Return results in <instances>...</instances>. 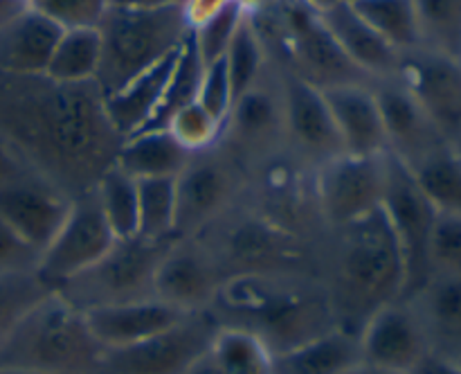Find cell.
Instances as JSON below:
<instances>
[{
	"label": "cell",
	"mask_w": 461,
	"mask_h": 374,
	"mask_svg": "<svg viewBox=\"0 0 461 374\" xmlns=\"http://www.w3.org/2000/svg\"><path fill=\"white\" fill-rule=\"evenodd\" d=\"M0 138L23 165L70 198L90 192L117 162L124 138L95 81L0 72Z\"/></svg>",
	"instance_id": "1"
},
{
	"label": "cell",
	"mask_w": 461,
	"mask_h": 374,
	"mask_svg": "<svg viewBox=\"0 0 461 374\" xmlns=\"http://www.w3.org/2000/svg\"><path fill=\"white\" fill-rule=\"evenodd\" d=\"M318 275L336 327L356 336L376 311L403 300L405 260L383 207L327 230Z\"/></svg>",
	"instance_id": "2"
},
{
	"label": "cell",
	"mask_w": 461,
	"mask_h": 374,
	"mask_svg": "<svg viewBox=\"0 0 461 374\" xmlns=\"http://www.w3.org/2000/svg\"><path fill=\"white\" fill-rule=\"evenodd\" d=\"M210 314L219 324L248 329L275 356L336 327L318 275L243 273L225 278Z\"/></svg>",
	"instance_id": "3"
},
{
	"label": "cell",
	"mask_w": 461,
	"mask_h": 374,
	"mask_svg": "<svg viewBox=\"0 0 461 374\" xmlns=\"http://www.w3.org/2000/svg\"><path fill=\"white\" fill-rule=\"evenodd\" d=\"M106 356L84 311L59 291H50L0 342V372L104 374Z\"/></svg>",
	"instance_id": "4"
},
{
	"label": "cell",
	"mask_w": 461,
	"mask_h": 374,
	"mask_svg": "<svg viewBox=\"0 0 461 374\" xmlns=\"http://www.w3.org/2000/svg\"><path fill=\"white\" fill-rule=\"evenodd\" d=\"M196 239L212 252L223 278L243 273L318 275L320 270L322 242L282 228L243 201Z\"/></svg>",
	"instance_id": "5"
},
{
	"label": "cell",
	"mask_w": 461,
	"mask_h": 374,
	"mask_svg": "<svg viewBox=\"0 0 461 374\" xmlns=\"http://www.w3.org/2000/svg\"><path fill=\"white\" fill-rule=\"evenodd\" d=\"M189 30L183 7H108L97 27L102 59L95 77L104 97L178 52Z\"/></svg>",
	"instance_id": "6"
},
{
	"label": "cell",
	"mask_w": 461,
	"mask_h": 374,
	"mask_svg": "<svg viewBox=\"0 0 461 374\" xmlns=\"http://www.w3.org/2000/svg\"><path fill=\"white\" fill-rule=\"evenodd\" d=\"M171 242L174 239H147L140 234L117 239L97 264L63 282L54 291L61 293L81 311L156 297L153 284L158 266L169 251Z\"/></svg>",
	"instance_id": "7"
},
{
	"label": "cell",
	"mask_w": 461,
	"mask_h": 374,
	"mask_svg": "<svg viewBox=\"0 0 461 374\" xmlns=\"http://www.w3.org/2000/svg\"><path fill=\"white\" fill-rule=\"evenodd\" d=\"M246 192V171L221 147L194 153L176 176V239L196 237Z\"/></svg>",
	"instance_id": "8"
},
{
	"label": "cell",
	"mask_w": 461,
	"mask_h": 374,
	"mask_svg": "<svg viewBox=\"0 0 461 374\" xmlns=\"http://www.w3.org/2000/svg\"><path fill=\"white\" fill-rule=\"evenodd\" d=\"M381 207L403 252L408 275L403 300H408L432 278L430 237L439 212L419 187L412 169L390 151L385 153V194Z\"/></svg>",
	"instance_id": "9"
},
{
	"label": "cell",
	"mask_w": 461,
	"mask_h": 374,
	"mask_svg": "<svg viewBox=\"0 0 461 374\" xmlns=\"http://www.w3.org/2000/svg\"><path fill=\"white\" fill-rule=\"evenodd\" d=\"M219 147L243 171L288 149L286 131H284L282 86L273 63L255 86L234 99Z\"/></svg>",
	"instance_id": "10"
},
{
	"label": "cell",
	"mask_w": 461,
	"mask_h": 374,
	"mask_svg": "<svg viewBox=\"0 0 461 374\" xmlns=\"http://www.w3.org/2000/svg\"><path fill=\"white\" fill-rule=\"evenodd\" d=\"M315 201L327 230L354 223L383 205L385 153L354 156L338 153L313 169Z\"/></svg>",
	"instance_id": "11"
},
{
	"label": "cell",
	"mask_w": 461,
	"mask_h": 374,
	"mask_svg": "<svg viewBox=\"0 0 461 374\" xmlns=\"http://www.w3.org/2000/svg\"><path fill=\"white\" fill-rule=\"evenodd\" d=\"M115 242L95 189L79 194L72 198L66 221L41 255L36 275L50 288H59L63 282L97 264Z\"/></svg>",
	"instance_id": "12"
},
{
	"label": "cell",
	"mask_w": 461,
	"mask_h": 374,
	"mask_svg": "<svg viewBox=\"0 0 461 374\" xmlns=\"http://www.w3.org/2000/svg\"><path fill=\"white\" fill-rule=\"evenodd\" d=\"M216 329L219 320L210 311L185 314L140 345L108 351L104 374H185L210 351Z\"/></svg>",
	"instance_id": "13"
},
{
	"label": "cell",
	"mask_w": 461,
	"mask_h": 374,
	"mask_svg": "<svg viewBox=\"0 0 461 374\" xmlns=\"http://www.w3.org/2000/svg\"><path fill=\"white\" fill-rule=\"evenodd\" d=\"M282 86L286 147L306 165L318 167L342 151L340 135L322 90L286 68L275 66Z\"/></svg>",
	"instance_id": "14"
},
{
	"label": "cell",
	"mask_w": 461,
	"mask_h": 374,
	"mask_svg": "<svg viewBox=\"0 0 461 374\" xmlns=\"http://www.w3.org/2000/svg\"><path fill=\"white\" fill-rule=\"evenodd\" d=\"M365 363L394 374H410L432 351L426 324L410 300L383 306L358 333Z\"/></svg>",
	"instance_id": "15"
},
{
	"label": "cell",
	"mask_w": 461,
	"mask_h": 374,
	"mask_svg": "<svg viewBox=\"0 0 461 374\" xmlns=\"http://www.w3.org/2000/svg\"><path fill=\"white\" fill-rule=\"evenodd\" d=\"M223 273L212 252L196 237L174 239L156 273L153 293L180 314L210 311Z\"/></svg>",
	"instance_id": "16"
},
{
	"label": "cell",
	"mask_w": 461,
	"mask_h": 374,
	"mask_svg": "<svg viewBox=\"0 0 461 374\" xmlns=\"http://www.w3.org/2000/svg\"><path fill=\"white\" fill-rule=\"evenodd\" d=\"M396 77L453 144L461 135V61L417 48L401 54Z\"/></svg>",
	"instance_id": "17"
},
{
	"label": "cell",
	"mask_w": 461,
	"mask_h": 374,
	"mask_svg": "<svg viewBox=\"0 0 461 374\" xmlns=\"http://www.w3.org/2000/svg\"><path fill=\"white\" fill-rule=\"evenodd\" d=\"M72 198L34 171L0 187V219L43 255L70 212Z\"/></svg>",
	"instance_id": "18"
},
{
	"label": "cell",
	"mask_w": 461,
	"mask_h": 374,
	"mask_svg": "<svg viewBox=\"0 0 461 374\" xmlns=\"http://www.w3.org/2000/svg\"><path fill=\"white\" fill-rule=\"evenodd\" d=\"M372 88L385 126L387 151L401 158L405 165H414L432 149L448 142L399 77L374 81Z\"/></svg>",
	"instance_id": "19"
},
{
	"label": "cell",
	"mask_w": 461,
	"mask_h": 374,
	"mask_svg": "<svg viewBox=\"0 0 461 374\" xmlns=\"http://www.w3.org/2000/svg\"><path fill=\"white\" fill-rule=\"evenodd\" d=\"M90 332L106 351L126 350L178 323L185 314L171 309L158 297L120 302V305L93 306L84 311Z\"/></svg>",
	"instance_id": "20"
},
{
	"label": "cell",
	"mask_w": 461,
	"mask_h": 374,
	"mask_svg": "<svg viewBox=\"0 0 461 374\" xmlns=\"http://www.w3.org/2000/svg\"><path fill=\"white\" fill-rule=\"evenodd\" d=\"M340 135L342 151L354 156L387 153V135L372 84H342L322 90Z\"/></svg>",
	"instance_id": "21"
},
{
	"label": "cell",
	"mask_w": 461,
	"mask_h": 374,
	"mask_svg": "<svg viewBox=\"0 0 461 374\" xmlns=\"http://www.w3.org/2000/svg\"><path fill=\"white\" fill-rule=\"evenodd\" d=\"M324 27L331 32L345 57L367 77L369 81L390 79L399 75L401 54L363 21L351 3H342L320 14Z\"/></svg>",
	"instance_id": "22"
},
{
	"label": "cell",
	"mask_w": 461,
	"mask_h": 374,
	"mask_svg": "<svg viewBox=\"0 0 461 374\" xmlns=\"http://www.w3.org/2000/svg\"><path fill=\"white\" fill-rule=\"evenodd\" d=\"M63 30L27 7L0 30V72L3 75H45Z\"/></svg>",
	"instance_id": "23"
},
{
	"label": "cell",
	"mask_w": 461,
	"mask_h": 374,
	"mask_svg": "<svg viewBox=\"0 0 461 374\" xmlns=\"http://www.w3.org/2000/svg\"><path fill=\"white\" fill-rule=\"evenodd\" d=\"M358 363H363L358 336L333 327L275 356V374H345Z\"/></svg>",
	"instance_id": "24"
},
{
	"label": "cell",
	"mask_w": 461,
	"mask_h": 374,
	"mask_svg": "<svg viewBox=\"0 0 461 374\" xmlns=\"http://www.w3.org/2000/svg\"><path fill=\"white\" fill-rule=\"evenodd\" d=\"M180 48H183V45H180ZM178 52H174L171 57H167L165 61L153 66L151 70L135 77V79L129 81L122 90L104 97L106 113L108 117H111V124L115 126V131L124 140L129 138V135L140 133V131L151 122L153 113H156L158 108V102H160L162 97V90H165L167 86V79H169L171 70H174Z\"/></svg>",
	"instance_id": "25"
},
{
	"label": "cell",
	"mask_w": 461,
	"mask_h": 374,
	"mask_svg": "<svg viewBox=\"0 0 461 374\" xmlns=\"http://www.w3.org/2000/svg\"><path fill=\"white\" fill-rule=\"evenodd\" d=\"M192 153L176 142L167 129L140 131L122 142L117 167L135 180L176 178L187 167Z\"/></svg>",
	"instance_id": "26"
},
{
	"label": "cell",
	"mask_w": 461,
	"mask_h": 374,
	"mask_svg": "<svg viewBox=\"0 0 461 374\" xmlns=\"http://www.w3.org/2000/svg\"><path fill=\"white\" fill-rule=\"evenodd\" d=\"M408 300L426 324L432 350L461 342V275H432Z\"/></svg>",
	"instance_id": "27"
},
{
	"label": "cell",
	"mask_w": 461,
	"mask_h": 374,
	"mask_svg": "<svg viewBox=\"0 0 461 374\" xmlns=\"http://www.w3.org/2000/svg\"><path fill=\"white\" fill-rule=\"evenodd\" d=\"M410 169L439 214L461 216V153L455 144H439Z\"/></svg>",
	"instance_id": "28"
},
{
	"label": "cell",
	"mask_w": 461,
	"mask_h": 374,
	"mask_svg": "<svg viewBox=\"0 0 461 374\" xmlns=\"http://www.w3.org/2000/svg\"><path fill=\"white\" fill-rule=\"evenodd\" d=\"M210 356L223 374H275V351L248 329L219 324Z\"/></svg>",
	"instance_id": "29"
},
{
	"label": "cell",
	"mask_w": 461,
	"mask_h": 374,
	"mask_svg": "<svg viewBox=\"0 0 461 374\" xmlns=\"http://www.w3.org/2000/svg\"><path fill=\"white\" fill-rule=\"evenodd\" d=\"M99 59H102V41L97 27L61 32L45 75L61 84H86L97 77Z\"/></svg>",
	"instance_id": "30"
},
{
	"label": "cell",
	"mask_w": 461,
	"mask_h": 374,
	"mask_svg": "<svg viewBox=\"0 0 461 374\" xmlns=\"http://www.w3.org/2000/svg\"><path fill=\"white\" fill-rule=\"evenodd\" d=\"M203 68L205 66H203L201 57H198V50L196 45H194L192 30H189L187 39H185L183 48H180L178 57H176L174 70H171L165 90H162V97L160 102H158L156 113H153L151 122H149L142 131L167 129L171 117H174L180 108L196 102Z\"/></svg>",
	"instance_id": "31"
},
{
	"label": "cell",
	"mask_w": 461,
	"mask_h": 374,
	"mask_svg": "<svg viewBox=\"0 0 461 374\" xmlns=\"http://www.w3.org/2000/svg\"><path fill=\"white\" fill-rule=\"evenodd\" d=\"M351 7L399 54L421 48L412 0H351Z\"/></svg>",
	"instance_id": "32"
},
{
	"label": "cell",
	"mask_w": 461,
	"mask_h": 374,
	"mask_svg": "<svg viewBox=\"0 0 461 374\" xmlns=\"http://www.w3.org/2000/svg\"><path fill=\"white\" fill-rule=\"evenodd\" d=\"M421 48L461 61V0H412Z\"/></svg>",
	"instance_id": "33"
},
{
	"label": "cell",
	"mask_w": 461,
	"mask_h": 374,
	"mask_svg": "<svg viewBox=\"0 0 461 374\" xmlns=\"http://www.w3.org/2000/svg\"><path fill=\"white\" fill-rule=\"evenodd\" d=\"M99 207L115 239L138 234V180L115 165L95 185Z\"/></svg>",
	"instance_id": "34"
},
{
	"label": "cell",
	"mask_w": 461,
	"mask_h": 374,
	"mask_svg": "<svg viewBox=\"0 0 461 374\" xmlns=\"http://www.w3.org/2000/svg\"><path fill=\"white\" fill-rule=\"evenodd\" d=\"M223 61L225 68H228L234 99L241 93H246L250 86H255L264 77V72L268 70V50H266L264 41H261L259 32H257L255 23H252L248 12L243 16L241 25L234 32L232 43H230L228 52H225Z\"/></svg>",
	"instance_id": "35"
},
{
	"label": "cell",
	"mask_w": 461,
	"mask_h": 374,
	"mask_svg": "<svg viewBox=\"0 0 461 374\" xmlns=\"http://www.w3.org/2000/svg\"><path fill=\"white\" fill-rule=\"evenodd\" d=\"M138 234L176 239V178L138 180Z\"/></svg>",
	"instance_id": "36"
},
{
	"label": "cell",
	"mask_w": 461,
	"mask_h": 374,
	"mask_svg": "<svg viewBox=\"0 0 461 374\" xmlns=\"http://www.w3.org/2000/svg\"><path fill=\"white\" fill-rule=\"evenodd\" d=\"M50 288L36 273L0 275V342L30 306L48 296Z\"/></svg>",
	"instance_id": "37"
},
{
	"label": "cell",
	"mask_w": 461,
	"mask_h": 374,
	"mask_svg": "<svg viewBox=\"0 0 461 374\" xmlns=\"http://www.w3.org/2000/svg\"><path fill=\"white\" fill-rule=\"evenodd\" d=\"M167 131L174 135L176 142H178L180 147L187 149L194 156V153L219 147L223 124L216 122L201 104L192 102L185 108H180V111L171 117Z\"/></svg>",
	"instance_id": "38"
},
{
	"label": "cell",
	"mask_w": 461,
	"mask_h": 374,
	"mask_svg": "<svg viewBox=\"0 0 461 374\" xmlns=\"http://www.w3.org/2000/svg\"><path fill=\"white\" fill-rule=\"evenodd\" d=\"M243 16H246V9L241 7V3H232L219 12L216 16L207 18L201 25L192 27L194 45L198 50V57H201L203 66H210V63L221 61L228 52L230 43H232V36L237 32V27L241 25Z\"/></svg>",
	"instance_id": "39"
},
{
	"label": "cell",
	"mask_w": 461,
	"mask_h": 374,
	"mask_svg": "<svg viewBox=\"0 0 461 374\" xmlns=\"http://www.w3.org/2000/svg\"><path fill=\"white\" fill-rule=\"evenodd\" d=\"M30 7L59 30H95L108 12V0H30Z\"/></svg>",
	"instance_id": "40"
},
{
	"label": "cell",
	"mask_w": 461,
	"mask_h": 374,
	"mask_svg": "<svg viewBox=\"0 0 461 374\" xmlns=\"http://www.w3.org/2000/svg\"><path fill=\"white\" fill-rule=\"evenodd\" d=\"M432 275H461V216L437 214L430 237Z\"/></svg>",
	"instance_id": "41"
},
{
	"label": "cell",
	"mask_w": 461,
	"mask_h": 374,
	"mask_svg": "<svg viewBox=\"0 0 461 374\" xmlns=\"http://www.w3.org/2000/svg\"><path fill=\"white\" fill-rule=\"evenodd\" d=\"M196 102L201 104L216 122L225 124V120H228L230 115V108H232L234 104V93L223 59L203 68Z\"/></svg>",
	"instance_id": "42"
},
{
	"label": "cell",
	"mask_w": 461,
	"mask_h": 374,
	"mask_svg": "<svg viewBox=\"0 0 461 374\" xmlns=\"http://www.w3.org/2000/svg\"><path fill=\"white\" fill-rule=\"evenodd\" d=\"M41 252L0 219V275L36 273Z\"/></svg>",
	"instance_id": "43"
},
{
	"label": "cell",
	"mask_w": 461,
	"mask_h": 374,
	"mask_svg": "<svg viewBox=\"0 0 461 374\" xmlns=\"http://www.w3.org/2000/svg\"><path fill=\"white\" fill-rule=\"evenodd\" d=\"M232 3H237V0H185L183 9L185 16H187L189 27H196L201 25V23H205L207 18L223 12V9Z\"/></svg>",
	"instance_id": "44"
},
{
	"label": "cell",
	"mask_w": 461,
	"mask_h": 374,
	"mask_svg": "<svg viewBox=\"0 0 461 374\" xmlns=\"http://www.w3.org/2000/svg\"><path fill=\"white\" fill-rule=\"evenodd\" d=\"M410 374H461V360L439 354V351H430Z\"/></svg>",
	"instance_id": "45"
},
{
	"label": "cell",
	"mask_w": 461,
	"mask_h": 374,
	"mask_svg": "<svg viewBox=\"0 0 461 374\" xmlns=\"http://www.w3.org/2000/svg\"><path fill=\"white\" fill-rule=\"evenodd\" d=\"M23 171H27V167L23 165L21 158L9 149V144L0 138V187L7 185L9 180L16 178V176H21Z\"/></svg>",
	"instance_id": "46"
},
{
	"label": "cell",
	"mask_w": 461,
	"mask_h": 374,
	"mask_svg": "<svg viewBox=\"0 0 461 374\" xmlns=\"http://www.w3.org/2000/svg\"><path fill=\"white\" fill-rule=\"evenodd\" d=\"M111 7H138V9H158V7H183L185 0H108Z\"/></svg>",
	"instance_id": "47"
},
{
	"label": "cell",
	"mask_w": 461,
	"mask_h": 374,
	"mask_svg": "<svg viewBox=\"0 0 461 374\" xmlns=\"http://www.w3.org/2000/svg\"><path fill=\"white\" fill-rule=\"evenodd\" d=\"M27 7H30V5L23 3V0H0V30H3L7 23H12L16 16H21Z\"/></svg>",
	"instance_id": "48"
},
{
	"label": "cell",
	"mask_w": 461,
	"mask_h": 374,
	"mask_svg": "<svg viewBox=\"0 0 461 374\" xmlns=\"http://www.w3.org/2000/svg\"><path fill=\"white\" fill-rule=\"evenodd\" d=\"M185 374H223V369L214 363V359H212L210 351H207V354L203 356V359H198Z\"/></svg>",
	"instance_id": "49"
},
{
	"label": "cell",
	"mask_w": 461,
	"mask_h": 374,
	"mask_svg": "<svg viewBox=\"0 0 461 374\" xmlns=\"http://www.w3.org/2000/svg\"><path fill=\"white\" fill-rule=\"evenodd\" d=\"M302 3H304L306 7L313 9V12L322 14V12H329V9L338 7V5L342 3H351V0H302Z\"/></svg>",
	"instance_id": "50"
},
{
	"label": "cell",
	"mask_w": 461,
	"mask_h": 374,
	"mask_svg": "<svg viewBox=\"0 0 461 374\" xmlns=\"http://www.w3.org/2000/svg\"><path fill=\"white\" fill-rule=\"evenodd\" d=\"M345 374H394V372H387V369H381V368H374V365H369V363H358L356 365V368H351L349 372H345Z\"/></svg>",
	"instance_id": "51"
},
{
	"label": "cell",
	"mask_w": 461,
	"mask_h": 374,
	"mask_svg": "<svg viewBox=\"0 0 461 374\" xmlns=\"http://www.w3.org/2000/svg\"><path fill=\"white\" fill-rule=\"evenodd\" d=\"M453 144H455V147H457V151L461 153V135H459V138H457V140H455V142H453Z\"/></svg>",
	"instance_id": "52"
},
{
	"label": "cell",
	"mask_w": 461,
	"mask_h": 374,
	"mask_svg": "<svg viewBox=\"0 0 461 374\" xmlns=\"http://www.w3.org/2000/svg\"><path fill=\"white\" fill-rule=\"evenodd\" d=\"M0 374H18V372H0Z\"/></svg>",
	"instance_id": "53"
},
{
	"label": "cell",
	"mask_w": 461,
	"mask_h": 374,
	"mask_svg": "<svg viewBox=\"0 0 461 374\" xmlns=\"http://www.w3.org/2000/svg\"><path fill=\"white\" fill-rule=\"evenodd\" d=\"M23 3H27V5H30V0H23Z\"/></svg>",
	"instance_id": "54"
}]
</instances>
